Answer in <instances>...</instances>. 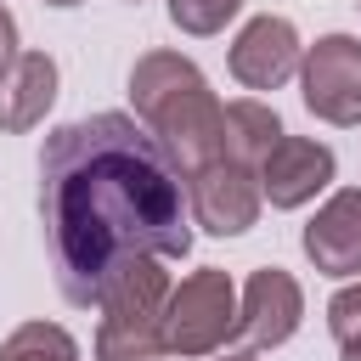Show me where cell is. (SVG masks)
Here are the masks:
<instances>
[{
	"mask_svg": "<svg viewBox=\"0 0 361 361\" xmlns=\"http://www.w3.org/2000/svg\"><path fill=\"white\" fill-rule=\"evenodd\" d=\"M39 220L56 288L79 310H96L124 265L192 254L186 175L135 113H90L45 135Z\"/></svg>",
	"mask_w": 361,
	"mask_h": 361,
	"instance_id": "cell-1",
	"label": "cell"
},
{
	"mask_svg": "<svg viewBox=\"0 0 361 361\" xmlns=\"http://www.w3.org/2000/svg\"><path fill=\"white\" fill-rule=\"evenodd\" d=\"M130 107L180 164V175L226 158V102L209 73L180 51H141L130 68Z\"/></svg>",
	"mask_w": 361,
	"mask_h": 361,
	"instance_id": "cell-2",
	"label": "cell"
},
{
	"mask_svg": "<svg viewBox=\"0 0 361 361\" xmlns=\"http://www.w3.org/2000/svg\"><path fill=\"white\" fill-rule=\"evenodd\" d=\"M164 259L124 265L96 299V361H169L164 344V305H169Z\"/></svg>",
	"mask_w": 361,
	"mask_h": 361,
	"instance_id": "cell-3",
	"label": "cell"
},
{
	"mask_svg": "<svg viewBox=\"0 0 361 361\" xmlns=\"http://www.w3.org/2000/svg\"><path fill=\"white\" fill-rule=\"evenodd\" d=\"M231 338H243V288L220 265H197L169 288L164 305V344L175 361L220 355Z\"/></svg>",
	"mask_w": 361,
	"mask_h": 361,
	"instance_id": "cell-4",
	"label": "cell"
},
{
	"mask_svg": "<svg viewBox=\"0 0 361 361\" xmlns=\"http://www.w3.org/2000/svg\"><path fill=\"white\" fill-rule=\"evenodd\" d=\"M299 96L333 130L361 124V39L355 34H322L316 45H305Z\"/></svg>",
	"mask_w": 361,
	"mask_h": 361,
	"instance_id": "cell-5",
	"label": "cell"
},
{
	"mask_svg": "<svg viewBox=\"0 0 361 361\" xmlns=\"http://www.w3.org/2000/svg\"><path fill=\"white\" fill-rule=\"evenodd\" d=\"M186 203H192V226H203L209 237H243L259 220L265 192H259V175L248 164L214 158V164L186 175Z\"/></svg>",
	"mask_w": 361,
	"mask_h": 361,
	"instance_id": "cell-6",
	"label": "cell"
},
{
	"mask_svg": "<svg viewBox=\"0 0 361 361\" xmlns=\"http://www.w3.org/2000/svg\"><path fill=\"white\" fill-rule=\"evenodd\" d=\"M231 79L243 90H282L288 79H299V62H305V45H299V28L276 11H259L237 28L231 51Z\"/></svg>",
	"mask_w": 361,
	"mask_h": 361,
	"instance_id": "cell-7",
	"label": "cell"
},
{
	"mask_svg": "<svg viewBox=\"0 0 361 361\" xmlns=\"http://www.w3.org/2000/svg\"><path fill=\"white\" fill-rule=\"evenodd\" d=\"M338 175V158L327 141H310V135H282L271 147V158L259 164V192L271 209H305L316 192H327Z\"/></svg>",
	"mask_w": 361,
	"mask_h": 361,
	"instance_id": "cell-8",
	"label": "cell"
},
{
	"mask_svg": "<svg viewBox=\"0 0 361 361\" xmlns=\"http://www.w3.org/2000/svg\"><path fill=\"white\" fill-rule=\"evenodd\" d=\"M305 259L333 276V282H355L361 276V186H338L310 220H305Z\"/></svg>",
	"mask_w": 361,
	"mask_h": 361,
	"instance_id": "cell-9",
	"label": "cell"
},
{
	"mask_svg": "<svg viewBox=\"0 0 361 361\" xmlns=\"http://www.w3.org/2000/svg\"><path fill=\"white\" fill-rule=\"evenodd\" d=\"M299 322H305V288H299V276L282 271V265L248 271V282H243V338L254 350H276V344H288L299 333Z\"/></svg>",
	"mask_w": 361,
	"mask_h": 361,
	"instance_id": "cell-10",
	"label": "cell"
},
{
	"mask_svg": "<svg viewBox=\"0 0 361 361\" xmlns=\"http://www.w3.org/2000/svg\"><path fill=\"white\" fill-rule=\"evenodd\" d=\"M51 102H56V56L51 51H23L17 68L0 79V130L23 135V130L45 124Z\"/></svg>",
	"mask_w": 361,
	"mask_h": 361,
	"instance_id": "cell-11",
	"label": "cell"
},
{
	"mask_svg": "<svg viewBox=\"0 0 361 361\" xmlns=\"http://www.w3.org/2000/svg\"><path fill=\"white\" fill-rule=\"evenodd\" d=\"M282 135H288V130H282V118H276L271 102H259V96L226 102V158H237V164H248V169L259 175V164L271 158V147H276Z\"/></svg>",
	"mask_w": 361,
	"mask_h": 361,
	"instance_id": "cell-12",
	"label": "cell"
},
{
	"mask_svg": "<svg viewBox=\"0 0 361 361\" xmlns=\"http://www.w3.org/2000/svg\"><path fill=\"white\" fill-rule=\"evenodd\" d=\"M0 361H79V344L62 322H23L6 333Z\"/></svg>",
	"mask_w": 361,
	"mask_h": 361,
	"instance_id": "cell-13",
	"label": "cell"
},
{
	"mask_svg": "<svg viewBox=\"0 0 361 361\" xmlns=\"http://www.w3.org/2000/svg\"><path fill=\"white\" fill-rule=\"evenodd\" d=\"M237 11H243V0H169V23L180 34H197V39L220 34Z\"/></svg>",
	"mask_w": 361,
	"mask_h": 361,
	"instance_id": "cell-14",
	"label": "cell"
},
{
	"mask_svg": "<svg viewBox=\"0 0 361 361\" xmlns=\"http://www.w3.org/2000/svg\"><path fill=\"white\" fill-rule=\"evenodd\" d=\"M327 333H333L338 350L361 338V282H344V288L327 299Z\"/></svg>",
	"mask_w": 361,
	"mask_h": 361,
	"instance_id": "cell-15",
	"label": "cell"
},
{
	"mask_svg": "<svg viewBox=\"0 0 361 361\" xmlns=\"http://www.w3.org/2000/svg\"><path fill=\"white\" fill-rule=\"evenodd\" d=\"M17 56H23V51H17V17L0 6V79L17 68Z\"/></svg>",
	"mask_w": 361,
	"mask_h": 361,
	"instance_id": "cell-16",
	"label": "cell"
},
{
	"mask_svg": "<svg viewBox=\"0 0 361 361\" xmlns=\"http://www.w3.org/2000/svg\"><path fill=\"white\" fill-rule=\"evenodd\" d=\"M338 361H361V338H355V344H344V350H338Z\"/></svg>",
	"mask_w": 361,
	"mask_h": 361,
	"instance_id": "cell-17",
	"label": "cell"
},
{
	"mask_svg": "<svg viewBox=\"0 0 361 361\" xmlns=\"http://www.w3.org/2000/svg\"><path fill=\"white\" fill-rule=\"evenodd\" d=\"M220 361H259V355H254V350H226Z\"/></svg>",
	"mask_w": 361,
	"mask_h": 361,
	"instance_id": "cell-18",
	"label": "cell"
},
{
	"mask_svg": "<svg viewBox=\"0 0 361 361\" xmlns=\"http://www.w3.org/2000/svg\"><path fill=\"white\" fill-rule=\"evenodd\" d=\"M45 6H56V11H68V6H85V0H45Z\"/></svg>",
	"mask_w": 361,
	"mask_h": 361,
	"instance_id": "cell-19",
	"label": "cell"
},
{
	"mask_svg": "<svg viewBox=\"0 0 361 361\" xmlns=\"http://www.w3.org/2000/svg\"><path fill=\"white\" fill-rule=\"evenodd\" d=\"M130 6H141V0H130Z\"/></svg>",
	"mask_w": 361,
	"mask_h": 361,
	"instance_id": "cell-20",
	"label": "cell"
},
{
	"mask_svg": "<svg viewBox=\"0 0 361 361\" xmlns=\"http://www.w3.org/2000/svg\"><path fill=\"white\" fill-rule=\"evenodd\" d=\"M355 6H361V0H355Z\"/></svg>",
	"mask_w": 361,
	"mask_h": 361,
	"instance_id": "cell-21",
	"label": "cell"
}]
</instances>
